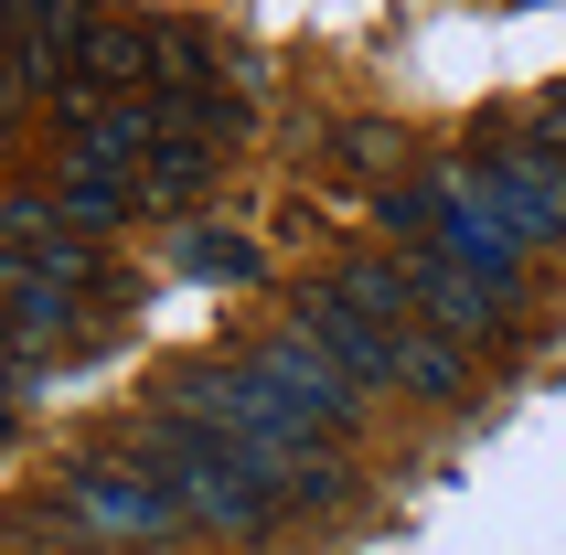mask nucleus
<instances>
[{"label": "nucleus", "mask_w": 566, "mask_h": 555, "mask_svg": "<svg viewBox=\"0 0 566 555\" xmlns=\"http://www.w3.org/2000/svg\"><path fill=\"white\" fill-rule=\"evenodd\" d=\"M203 192H214V139L203 128H160L150 160H139V203L150 214H203Z\"/></svg>", "instance_id": "obj_9"}, {"label": "nucleus", "mask_w": 566, "mask_h": 555, "mask_svg": "<svg viewBox=\"0 0 566 555\" xmlns=\"http://www.w3.org/2000/svg\"><path fill=\"white\" fill-rule=\"evenodd\" d=\"M86 289H96V268H54V256L0 247V342H11V353L75 342L86 332Z\"/></svg>", "instance_id": "obj_5"}, {"label": "nucleus", "mask_w": 566, "mask_h": 555, "mask_svg": "<svg viewBox=\"0 0 566 555\" xmlns=\"http://www.w3.org/2000/svg\"><path fill=\"white\" fill-rule=\"evenodd\" d=\"M171 268H182V278H224V289H235V278H256V247H247V235H214V224H182Z\"/></svg>", "instance_id": "obj_13"}, {"label": "nucleus", "mask_w": 566, "mask_h": 555, "mask_svg": "<svg viewBox=\"0 0 566 555\" xmlns=\"http://www.w3.org/2000/svg\"><path fill=\"white\" fill-rule=\"evenodd\" d=\"M289 332H311L321 353L364 385V396H385V385H396V332H385V321H364V310L343 300V278H300V289H289Z\"/></svg>", "instance_id": "obj_7"}, {"label": "nucleus", "mask_w": 566, "mask_h": 555, "mask_svg": "<svg viewBox=\"0 0 566 555\" xmlns=\"http://www.w3.org/2000/svg\"><path fill=\"white\" fill-rule=\"evenodd\" d=\"M0 247H22V256H54V268H96V235L75 214H64L54 192H0Z\"/></svg>", "instance_id": "obj_10"}, {"label": "nucleus", "mask_w": 566, "mask_h": 555, "mask_svg": "<svg viewBox=\"0 0 566 555\" xmlns=\"http://www.w3.org/2000/svg\"><path fill=\"white\" fill-rule=\"evenodd\" d=\"M524 139H535V150H545V160L566 171V86H556V96H535V118H524Z\"/></svg>", "instance_id": "obj_15"}, {"label": "nucleus", "mask_w": 566, "mask_h": 555, "mask_svg": "<svg viewBox=\"0 0 566 555\" xmlns=\"http://www.w3.org/2000/svg\"><path fill=\"white\" fill-rule=\"evenodd\" d=\"M128 460L150 470V481H160L171 502H182V513H192L203 534H247V545H256V534H268V524L289 513V502L268 492V481H256V470L235 460V449H224V438L203 428V417H182V406H160L150 428L128 438Z\"/></svg>", "instance_id": "obj_2"}, {"label": "nucleus", "mask_w": 566, "mask_h": 555, "mask_svg": "<svg viewBox=\"0 0 566 555\" xmlns=\"http://www.w3.org/2000/svg\"><path fill=\"white\" fill-rule=\"evenodd\" d=\"M160 406L203 417V428H214L224 449H235V460L289 502V513H332V502H343V460H332V438H321L300 406H279L247 364H171V374H160Z\"/></svg>", "instance_id": "obj_1"}, {"label": "nucleus", "mask_w": 566, "mask_h": 555, "mask_svg": "<svg viewBox=\"0 0 566 555\" xmlns=\"http://www.w3.org/2000/svg\"><path fill=\"white\" fill-rule=\"evenodd\" d=\"M0 96H11V22H0Z\"/></svg>", "instance_id": "obj_17"}, {"label": "nucleus", "mask_w": 566, "mask_h": 555, "mask_svg": "<svg viewBox=\"0 0 566 555\" xmlns=\"http://www.w3.org/2000/svg\"><path fill=\"white\" fill-rule=\"evenodd\" d=\"M11 385H22V353L0 342V438H11Z\"/></svg>", "instance_id": "obj_16"}, {"label": "nucleus", "mask_w": 566, "mask_h": 555, "mask_svg": "<svg viewBox=\"0 0 566 555\" xmlns=\"http://www.w3.org/2000/svg\"><path fill=\"white\" fill-rule=\"evenodd\" d=\"M54 203L86 224V235H118V224H139V214H150V203H139V182H118V171H64V182H54Z\"/></svg>", "instance_id": "obj_12"}, {"label": "nucleus", "mask_w": 566, "mask_h": 555, "mask_svg": "<svg viewBox=\"0 0 566 555\" xmlns=\"http://www.w3.org/2000/svg\"><path fill=\"white\" fill-rule=\"evenodd\" d=\"M54 513L86 545H139V555H160V545H182V502L160 492L150 470L128 460V449H86V460H64V492H54Z\"/></svg>", "instance_id": "obj_3"}, {"label": "nucleus", "mask_w": 566, "mask_h": 555, "mask_svg": "<svg viewBox=\"0 0 566 555\" xmlns=\"http://www.w3.org/2000/svg\"><path fill=\"white\" fill-rule=\"evenodd\" d=\"M332 150H343L353 171H396V160H407V139H396V128H375V118H353L343 139H332Z\"/></svg>", "instance_id": "obj_14"}, {"label": "nucleus", "mask_w": 566, "mask_h": 555, "mask_svg": "<svg viewBox=\"0 0 566 555\" xmlns=\"http://www.w3.org/2000/svg\"><path fill=\"white\" fill-rule=\"evenodd\" d=\"M471 182H481L492 224H503L524 256H535V247H566V171L535 150V139H524V128H503V139L471 160Z\"/></svg>", "instance_id": "obj_4"}, {"label": "nucleus", "mask_w": 566, "mask_h": 555, "mask_svg": "<svg viewBox=\"0 0 566 555\" xmlns=\"http://www.w3.org/2000/svg\"><path fill=\"white\" fill-rule=\"evenodd\" d=\"M460 385H471V342H449L439 321H407V332H396V396L460 406Z\"/></svg>", "instance_id": "obj_11"}, {"label": "nucleus", "mask_w": 566, "mask_h": 555, "mask_svg": "<svg viewBox=\"0 0 566 555\" xmlns=\"http://www.w3.org/2000/svg\"><path fill=\"white\" fill-rule=\"evenodd\" d=\"M235 364H247V374H256V385H268L279 406H300V417H311L321 438H343L353 417H364V385H353V374L332 364V353H321L311 332H289V321H279L268 342H247Z\"/></svg>", "instance_id": "obj_6"}, {"label": "nucleus", "mask_w": 566, "mask_h": 555, "mask_svg": "<svg viewBox=\"0 0 566 555\" xmlns=\"http://www.w3.org/2000/svg\"><path fill=\"white\" fill-rule=\"evenodd\" d=\"M396 268H407V300H417V321H439L449 342H471V353H492V342L513 332V300L503 289H481L471 268H449V256H396Z\"/></svg>", "instance_id": "obj_8"}, {"label": "nucleus", "mask_w": 566, "mask_h": 555, "mask_svg": "<svg viewBox=\"0 0 566 555\" xmlns=\"http://www.w3.org/2000/svg\"><path fill=\"white\" fill-rule=\"evenodd\" d=\"M75 555H139V545H75Z\"/></svg>", "instance_id": "obj_18"}]
</instances>
